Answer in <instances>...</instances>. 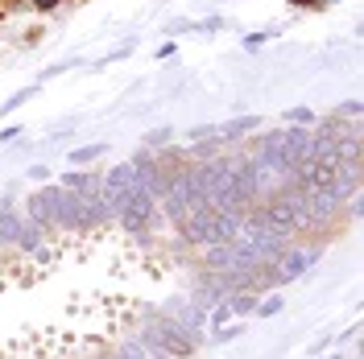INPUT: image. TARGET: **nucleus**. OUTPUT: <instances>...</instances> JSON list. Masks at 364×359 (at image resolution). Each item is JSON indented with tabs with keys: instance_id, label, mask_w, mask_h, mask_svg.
I'll return each instance as SVG.
<instances>
[{
	"instance_id": "f257e3e1",
	"label": "nucleus",
	"mask_w": 364,
	"mask_h": 359,
	"mask_svg": "<svg viewBox=\"0 0 364 359\" xmlns=\"http://www.w3.org/2000/svg\"><path fill=\"white\" fill-rule=\"evenodd\" d=\"M141 343H145L149 351H161V355H186V351H191V335H186L182 326H174L166 314H154V322L145 326Z\"/></svg>"
},
{
	"instance_id": "f03ea898",
	"label": "nucleus",
	"mask_w": 364,
	"mask_h": 359,
	"mask_svg": "<svg viewBox=\"0 0 364 359\" xmlns=\"http://www.w3.org/2000/svg\"><path fill=\"white\" fill-rule=\"evenodd\" d=\"M161 314L170 318L174 326H182L186 335H195V331H203V322H207V310H203V306H195L191 297H170Z\"/></svg>"
},
{
	"instance_id": "7ed1b4c3",
	"label": "nucleus",
	"mask_w": 364,
	"mask_h": 359,
	"mask_svg": "<svg viewBox=\"0 0 364 359\" xmlns=\"http://www.w3.org/2000/svg\"><path fill=\"white\" fill-rule=\"evenodd\" d=\"M277 260H282V269H273L277 272V281H294V277H302V272L318 260V252L315 248H302V252H282Z\"/></svg>"
},
{
	"instance_id": "20e7f679",
	"label": "nucleus",
	"mask_w": 364,
	"mask_h": 359,
	"mask_svg": "<svg viewBox=\"0 0 364 359\" xmlns=\"http://www.w3.org/2000/svg\"><path fill=\"white\" fill-rule=\"evenodd\" d=\"M17 231H21V219H17L13 202L4 199L0 202V240H4V244H17Z\"/></svg>"
},
{
	"instance_id": "39448f33",
	"label": "nucleus",
	"mask_w": 364,
	"mask_h": 359,
	"mask_svg": "<svg viewBox=\"0 0 364 359\" xmlns=\"http://www.w3.org/2000/svg\"><path fill=\"white\" fill-rule=\"evenodd\" d=\"M249 128H257V116H245V120H228L224 128H215L220 136H228V140H236L240 133H249Z\"/></svg>"
},
{
	"instance_id": "423d86ee",
	"label": "nucleus",
	"mask_w": 364,
	"mask_h": 359,
	"mask_svg": "<svg viewBox=\"0 0 364 359\" xmlns=\"http://www.w3.org/2000/svg\"><path fill=\"white\" fill-rule=\"evenodd\" d=\"M38 240H42V223H38V219L21 223V231H17V244H21V248H38Z\"/></svg>"
},
{
	"instance_id": "0eeeda50",
	"label": "nucleus",
	"mask_w": 364,
	"mask_h": 359,
	"mask_svg": "<svg viewBox=\"0 0 364 359\" xmlns=\"http://www.w3.org/2000/svg\"><path fill=\"white\" fill-rule=\"evenodd\" d=\"M116 359H149V347H145L141 338H129V343H120Z\"/></svg>"
},
{
	"instance_id": "6e6552de",
	"label": "nucleus",
	"mask_w": 364,
	"mask_h": 359,
	"mask_svg": "<svg viewBox=\"0 0 364 359\" xmlns=\"http://www.w3.org/2000/svg\"><path fill=\"white\" fill-rule=\"evenodd\" d=\"M95 158H104V145H87V149H75V153H70V165H83V161H95Z\"/></svg>"
},
{
	"instance_id": "1a4fd4ad",
	"label": "nucleus",
	"mask_w": 364,
	"mask_h": 359,
	"mask_svg": "<svg viewBox=\"0 0 364 359\" xmlns=\"http://www.w3.org/2000/svg\"><path fill=\"white\" fill-rule=\"evenodd\" d=\"M240 331H245L240 322H228V326H220V331H215V338H211V343H228V338H236Z\"/></svg>"
},
{
	"instance_id": "9d476101",
	"label": "nucleus",
	"mask_w": 364,
	"mask_h": 359,
	"mask_svg": "<svg viewBox=\"0 0 364 359\" xmlns=\"http://www.w3.org/2000/svg\"><path fill=\"white\" fill-rule=\"evenodd\" d=\"M232 310H236V314H249V310H257V297H252V293H240V297L232 302Z\"/></svg>"
},
{
	"instance_id": "9b49d317",
	"label": "nucleus",
	"mask_w": 364,
	"mask_h": 359,
	"mask_svg": "<svg viewBox=\"0 0 364 359\" xmlns=\"http://www.w3.org/2000/svg\"><path fill=\"white\" fill-rule=\"evenodd\" d=\"M282 306H286L282 297H269V302H257V310H261L265 318H269V314H282Z\"/></svg>"
},
{
	"instance_id": "f8f14e48",
	"label": "nucleus",
	"mask_w": 364,
	"mask_h": 359,
	"mask_svg": "<svg viewBox=\"0 0 364 359\" xmlns=\"http://www.w3.org/2000/svg\"><path fill=\"white\" fill-rule=\"evenodd\" d=\"M29 95H33V87H25V91H17L13 99H4V112H13V108H21V104L29 99Z\"/></svg>"
},
{
	"instance_id": "ddd939ff",
	"label": "nucleus",
	"mask_w": 364,
	"mask_h": 359,
	"mask_svg": "<svg viewBox=\"0 0 364 359\" xmlns=\"http://www.w3.org/2000/svg\"><path fill=\"white\" fill-rule=\"evenodd\" d=\"M186 136H191V140H207V136H215V128H211V124H195Z\"/></svg>"
},
{
	"instance_id": "4468645a",
	"label": "nucleus",
	"mask_w": 364,
	"mask_h": 359,
	"mask_svg": "<svg viewBox=\"0 0 364 359\" xmlns=\"http://www.w3.org/2000/svg\"><path fill=\"white\" fill-rule=\"evenodd\" d=\"M145 140H149V145H161V140H170V128H154Z\"/></svg>"
},
{
	"instance_id": "2eb2a0df",
	"label": "nucleus",
	"mask_w": 364,
	"mask_h": 359,
	"mask_svg": "<svg viewBox=\"0 0 364 359\" xmlns=\"http://www.w3.org/2000/svg\"><path fill=\"white\" fill-rule=\"evenodd\" d=\"M286 120H294V124L302 120V124H306V120H311V112H306V108H290V112H286Z\"/></svg>"
},
{
	"instance_id": "dca6fc26",
	"label": "nucleus",
	"mask_w": 364,
	"mask_h": 359,
	"mask_svg": "<svg viewBox=\"0 0 364 359\" xmlns=\"http://www.w3.org/2000/svg\"><path fill=\"white\" fill-rule=\"evenodd\" d=\"M356 338H360V326H348V331H343V338H340V343H348V347H352Z\"/></svg>"
},
{
	"instance_id": "f3484780",
	"label": "nucleus",
	"mask_w": 364,
	"mask_h": 359,
	"mask_svg": "<svg viewBox=\"0 0 364 359\" xmlns=\"http://www.w3.org/2000/svg\"><path fill=\"white\" fill-rule=\"evenodd\" d=\"M340 116H360V104H356V99H348V104L340 108Z\"/></svg>"
},
{
	"instance_id": "a211bd4d",
	"label": "nucleus",
	"mask_w": 364,
	"mask_h": 359,
	"mask_svg": "<svg viewBox=\"0 0 364 359\" xmlns=\"http://www.w3.org/2000/svg\"><path fill=\"white\" fill-rule=\"evenodd\" d=\"M228 314H232V306H220V310H211V322H228Z\"/></svg>"
},
{
	"instance_id": "6ab92c4d",
	"label": "nucleus",
	"mask_w": 364,
	"mask_h": 359,
	"mask_svg": "<svg viewBox=\"0 0 364 359\" xmlns=\"http://www.w3.org/2000/svg\"><path fill=\"white\" fill-rule=\"evenodd\" d=\"M38 4H42V9H54V4H58V0H38Z\"/></svg>"
}]
</instances>
